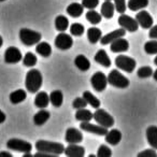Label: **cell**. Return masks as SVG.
Segmentation results:
<instances>
[{
	"mask_svg": "<svg viewBox=\"0 0 157 157\" xmlns=\"http://www.w3.org/2000/svg\"><path fill=\"white\" fill-rule=\"evenodd\" d=\"M43 83V76L38 69H30L26 74L25 78V86L26 90L31 94H36L39 92Z\"/></svg>",
	"mask_w": 157,
	"mask_h": 157,
	"instance_id": "6da1fadb",
	"label": "cell"
},
{
	"mask_svg": "<svg viewBox=\"0 0 157 157\" xmlns=\"http://www.w3.org/2000/svg\"><path fill=\"white\" fill-rule=\"evenodd\" d=\"M36 148H37V151L52 154L54 157L59 156V155H61L65 152V146H63V143L48 141V140H39V141H37L36 142Z\"/></svg>",
	"mask_w": 157,
	"mask_h": 157,
	"instance_id": "7a4b0ae2",
	"label": "cell"
},
{
	"mask_svg": "<svg viewBox=\"0 0 157 157\" xmlns=\"http://www.w3.org/2000/svg\"><path fill=\"white\" fill-rule=\"evenodd\" d=\"M20 40L24 45L33 46L38 44L42 39V35L39 31L33 30L29 28H22L18 33Z\"/></svg>",
	"mask_w": 157,
	"mask_h": 157,
	"instance_id": "3957f363",
	"label": "cell"
},
{
	"mask_svg": "<svg viewBox=\"0 0 157 157\" xmlns=\"http://www.w3.org/2000/svg\"><path fill=\"white\" fill-rule=\"evenodd\" d=\"M108 84L116 88H127L129 86V80L122 74L117 69H113L108 74Z\"/></svg>",
	"mask_w": 157,
	"mask_h": 157,
	"instance_id": "277c9868",
	"label": "cell"
},
{
	"mask_svg": "<svg viewBox=\"0 0 157 157\" xmlns=\"http://www.w3.org/2000/svg\"><path fill=\"white\" fill-rule=\"evenodd\" d=\"M114 63H115V66L118 69L123 70L125 72H128V73H131L137 66L136 59H133L132 57L126 56V55H118L114 60Z\"/></svg>",
	"mask_w": 157,
	"mask_h": 157,
	"instance_id": "5b68a950",
	"label": "cell"
},
{
	"mask_svg": "<svg viewBox=\"0 0 157 157\" xmlns=\"http://www.w3.org/2000/svg\"><path fill=\"white\" fill-rule=\"evenodd\" d=\"M94 120L97 124L105 127V128H111L114 125V118L110 113H108L103 109H96V112L94 113Z\"/></svg>",
	"mask_w": 157,
	"mask_h": 157,
	"instance_id": "8992f818",
	"label": "cell"
},
{
	"mask_svg": "<svg viewBox=\"0 0 157 157\" xmlns=\"http://www.w3.org/2000/svg\"><path fill=\"white\" fill-rule=\"evenodd\" d=\"M7 147L9 150L16 151V152L27 153L33 150V144L30 142L25 141V140H21L17 139V138H12V139L8 140Z\"/></svg>",
	"mask_w": 157,
	"mask_h": 157,
	"instance_id": "52a82bcc",
	"label": "cell"
},
{
	"mask_svg": "<svg viewBox=\"0 0 157 157\" xmlns=\"http://www.w3.org/2000/svg\"><path fill=\"white\" fill-rule=\"evenodd\" d=\"M90 84H92L93 88H94L96 92L101 93L107 88L108 85V78L103 72L97 71L90 78Z\"/></svg>",
	"mask_w": 157,
	"mask_h": 157,
	"instance_id": "ba28073f",
	"label": "cell"
},
{
	"mask_svg": "<svg viewBox=\"0 0 157 157\" xmlns=\"http://www.w3.org/2000/svg\"><path fill=\"white\" fill-rule=\"evenodd\" d=\"M54 44L58 50L67 51L69 48H71L72 45H73V39H72L71 36L66 33L65 31H61L60 33H58L56 36Z\"/></svg>",
	"mask_w": 157,
	"mask_h": 157,
	"instance_id": "9c48e42d",
	"label": "cell"
},
{
	"mask_svg": "<svg viewBox=\"0 0 157 157\" xmlns=\"http://www.w3.org/2000/svg\"><path fill=\"white\" fill-rule=\"evenodd\" d=\"M118 25L125 30L129 31V33H136L139 29V24L136 21V18H132L131 16L127 15V14L122 13L121 16L118 17Z\"/></svg>",
	"mask_w": 157,
	"mask_h": 157,
	"instance_id": "30bf717a",
	"label": "cell"
},
{
	"mask_svg": "<svg viewBox=\"0 0 157 157\" xmlns=\"http://www.w3.org/2000/svg\"><path fill=\"white\" fill-rule=\"evenodd\" d=\"M80 128L83 131H86V132L94 133V135L97 136H102V137H105L108 132V128L99 124H92L90 122H81Z\"/></svg>",
	"mask_w": 157,
	"mask_h": 157,
	"instance_id": "8fae6325",
	"label": "cell"
},
{
	"mask_svg": "<svg viewBox=\"0 0 157 157\" xmlns=\"http://www.w3.org/2000/svg\"><path fill=\"white\" fill-rule=\"evenodd\" d=\"M23 60V55L16 46H9L5 52L6 63H17Z\"/></svg>",
	"mask_w": 157,
	"mask_h": 157,
	"instance_id": "7c38bea8",
	"label": "cell"
},
{
	"mask_svg": "<svg viewBox=\"0 0 157 157\" xmlns=\"http://www.w3.org/2000/svg\"><path fill=\"white\" fill-rule=\"evenodd\" d=\"M136 21L138 22L140 27H142L143 29H150L153 26V17L147 11L145 10H140L137 14H136Z\"/></svg>",
	"mask_w": 157,
	"mask_h": 157,
	"instance_id": "4fadbf2b",
	"label": "cell"
},
{
	"mask_svg": "<svg viewBox=\"0 0 157 157\" xmlns=\"http://www.w3.org/2000/svg\"><path fill=\"white\" fill-rule=\"evenodd\" d=\"M65 140L69 144H78L83 141V133L74 127H70L66 130Z\"/></svg>",
	"mask_w": 157,
	"mask_h": 157,
	"instance_id": "5bb4252c",
	"label": "cell"
},
{
	"mask_svg": "<svg viewBox=\"0 0 157 157\" xmlns=\"http://www.w3.org/2000/svg\"><path fill=\"white\" fill-rule=\"evenodd\" d=\"M125 35H126V30L121 27L120 29H115V30L102 36L100 39V43H101V45H107V44H110L111 42H113L114 40L124 37Z\"/></svg>",
	"mask_w": 157,
	"mask_h": 157,
	"instance_id": "9a60e30c",
	"label": "cell"
},
{
	"mask_svg": "<svg viewBox=\"0 0 157 157\" xmlns=\"http://www.w3.org/2000/svg\"><path fill=\"white\" fill-rule=\"evenodd\" d=\"M110 50L113 53H125L129 50V42L128 40L124 38H118L110 43Z\"/></svg>",
	"mask_w": 157,
	"mask_h": 157,
	"instance_id": "2e32d148",
	"label": "cell"
},
{
	"mask_svg": "<svg viewBox=\"0 0 157 157\" xmlns=\"http://www.w3.org/2000/svg\"><path fill=\"white\" fill-rule=\"evenodd\" d=\"M65 155L69 157H83L85 155V148L78 144H69L65 147Z\"/></svg>",
	"mask_w": 157,
	"mask_h": 157,
	"instance_id": "e0dca14e",
	"label": "cell"
},
{
	"mask_svg": "<svg viewBox=\"0 0 157 157\" xmlns=\"http://www.w3.org/2000/svg\"><path fill=\"white\" fill-rule=\"evenodd\" d=\"M66 12H67L68 15H70L71 17H74V18L80 17L84 12V7L82 3H78V2L70 3L67 7V9H66Z\"/></svg>",
	"mask_w": 157,
	"mask_h": 157,
	"instance_id": "ac0fdd59",
	"label": "cell"
},
{
	"mask_svg": "<svg viewBox=\"0 0 157 157\" xmlns=\"http://www.w3.org/2000/svg\"><path fill=\"white\" fill-rule=\"evenodd\" d=\"M94 60L105 68H109L112 63L109 55L107 54V52H105V50H99L98 52L96 53V55L94 56Z\"/></svg>",
	"mask_w": 157,
	"mask_h": 157,
	"instance_id": "d6986e66",
	"label": "cell"
},
{
	"mask_svg": "<svg viewBox=\"0 0 157 157\" xmlns=\"http://www.w3.org/2000/svg\"><path fill=\"white\" fill-rule=\"evenodd\" d=\"M50 103V95L46 92H38L35 98V105L39 109H44Z\"/></svg>",
	"mask_w": 157,
	"mask_h": 157,
	"instance_id": "ffe728a7",
	"label": "cell"
},
{
	"mask_svg": "<svg viewBox=\"0 0 157 157\" xmlns=\"http://www.w3.org/2000/svg\"><path fill=\"white\" fill-rule=\"evenodd\" d=\"M122 140V132L118 129H111L108 130L105 135V141L111 145H117Z\"/></svg>",
	"mask_w": 157,
	"mask_h": 157,
	"instance_id": "44dd1931",
	"label": "cell"
},
{
	"mask_svg": "<svg viewBox=\"0 0 157 157\" xmlns=\"http://www.w3.org/2000/svg\"><path fill=\"white\" fill-rule=\"evenodd\" d=\"M114 11H115L114 3L112 2V1L105 0V2L102 3V6H101V10H100V13H101V15H102V17L107 18V20H110V18L113 17Z\"/></svg>",
	"mask_w": 157,
	"mask_h": 157,
	"instance_id": "7402d4cb",
	"label": "cell"
},
{
	"mask_svg": "<svg viewBox=\"0 0 157 157\" xmlns=\"http://www.w3.org/2000/svg\"><path fill=\"white\" fill-rule=\"evenodd\" d=\"M74 65L81 71H87L90 68V61L88 60V58L85 55L80 54L74 58Z\"/></svg>",
	"mask_w": 157,
	"mask_h": 157,
	"instance_id": "603a6c76",
	"label": "cell"
},
{
	"mask_svg": "<svg viewBox=\"0 0 157 157\" xmlns=\"http://www.w3.org/2000/svg\"><path fill=\"white\" fill-rule=\"evenodd\" d=\"M146 140L151 147L157 151V126H150L146 129Z\"/></svg>",
	"mask_w": 157,
	"mask_h": 157,
	"instance_id": "cb8c5ba5",
	"label": "cell"
},
{
	"mask_svg": "<svg viewBox=\"0 0 157 157\" xmlns=\"http://www.w3.org/2000/svg\"><path fill=\"white\" fill-rule=\"evenodd\" d=\"M50 112L45 109H41L39 112L33 115V123H35L37 126H41V125L45 124L48 120H50Z\"/></svg>",
	"mask_w": 157,
	"mask_h": 157,
	"instance_id": "d4e9b609",
	"label": "cell"
},
{
	"mask_svg": "<svg viewBox=\"0 0 157 157\" xmlns=\"http://www.w3.org/2000/svg\"><path fill=\"white\" fill-rule=\"evenodd\" d=\"M101 37H102L101 29L97 28V27H90V28L87 29V39L90 43L96 44L97 42L100 41Z\"/></svg>",
	"mask_w": 157,
	"mask_h": 157,
	"instance_id": "484cf974",
	"label": "cell"
},
{
	"mask_svg": "<svg viewBox=\"0 0 157 157\" xmlns=\"http://www.w3.org/2000/svg\"><path fill=\"white\" fill-rule=\"evenodd\" d=\"M36 52L41 55L42 57L46 58V57H50V55L52 54V46L48 42L40 41L38 44H36Z\"/></svg>",
	"mask_w": 157,
	"mask_h": 157,
	"instance_id": "4316f807",
	"label": "cell"
},
{
	"mask_svg": "<svg viewBox=\"0 0 157 157\" xmlns=\"http://www.w3.org/2000/svg\"><path fill=\"white\" fill-rule=\"evenodd\" d=\"M94 118V114L87 110L86 108L83 109H78L75 113V120L80 122H90Z\"/></svg>",
	"mask_w": 157,
	"mask_h": 157,
	"instance_id": "83f0119b",
	"label": "cell"
},
{
	"mask_svg": "<svg viewBox=\"0 0 157 157\" xmlns=\"http://www.w3.org/2000/svg\"><path fill=\"white\" fill-rule=\"evenodd\" d=\"M9 98H10L11 103H13V105H18V103L25 101V99L27 98V94L24 90H16L10 94Z\"/></svg>",
	"mask_w": 157,
	"mask_h": 157,
	"instance_id": "f1b7e54d",
	"label": "cell"
},
{
	"mask_svg": "<svg viewBox=\"0 0 157 157\" xmlns=\"http://www.w3.org/2000/svg\"><path fill=\"white\" fill-rule=\"evenodd\" d=\"M55 28L59 33L67 30L69 28V20H68L67 16L63 15V14L56 16V18H55Z\"/></svg>",
	"mask_w": 157,
	"mask_h": 157,
	"instance_id": "f546056e",
	"label": "cell"
},
{
	"mask_svg": "<svg viewBox=\"0 0 157 157\" xmlns=\"http://www.w3.org/2000/svg\"><path fill=\"white\" fill-rule=\"evenodd\" d=\"M50 102L53 105V107L59 108L61 107L63 102V94L61 93V90H53L50 94Z\"/></svg>",
	"mask_w": 157,
	"mask_h": 157,
	"instance_id": "4dcf8cb0",
	"label": "cell"
},
{
	"mask_svg": "<svg viewBox=\"0 0 157 157\" xmlns=\"http://www.w3.org/2000/svg\"><path fill=\"white\" fill-rule=\"evenodd\" d=\"M148 0H129L127 3V7L131 11H140V10L145 9L148 6Z\"/></svg>",
	"mask_w": 157,
	"mask_h": 157,
	"instance_id": "1f68e13d",
	"label": "cell"
},
{
	"mask_svg": "<svg viewBox=\"0 0 157 157\" xmlns=\"http://www.w3.org/2000/svg\"><path fill=\"white\" fill-rule=\"evenodd\" d=\"M83 97H84V99L87 101L88 105H90V107L94 108V109H98V108L100 107V105H101L100 100H99V99L97 98V97L95 96L92 92H90V90H85V92L83 93Z\"/></svg>",
	"mask_w": 157,
	"mask_h": 157,
	"instance_id": "d6a6232c",
	"label": "cell"
},
{
	"mask_svg": "<svg viewBox=\"0 0 157 157\" xmlns=\"http://www.w3.org/2000/svg\"><path fill=\"white\" fill-rule=\"evenodd\" d=\"M86 20H87L90 24L97 25L101 22V20H102V15H101V13L97 12L95 9L88 10V11L86 12Z\"/></svg>",
	"mask_w": 157,
	"mask_h": 157,
	"instance_id": "836d02e7",
	"label": "cell"
},
{
	"mask_svg": "<svg viewBox=\"0 0 157 157\" xmlns=\"http://www.w3.org/2000/svg\"><path fill=\"white\" fill-rule=\"evenodd\" d=\"M144 52L147 55H157V40L151 39L144 43Z\"/></svg>",
	"mask_w": 157,
	"mask_h": 157,
	"instance_id": "e575fe53",
	"label": "cell"
},
{
	"mask_svg": "<svg viewBox=\"0 0 157 157\" xmlns=\"http://www.w3.org/2000/svg\"><path fill=\"white\" fill-rule=\"evenodd\" d=\"M37 61H38L37 56L31 52H27L26 54H25V56L23 57V63H24V66H26V67H30V68L33 67V66H36Z\"/></svg>",
	"mask_w": 157,
	"mask_h": 157,
	"instance_id": "d590c367",
	"label": "cell"
},
{
	"mask_svg": "<svg viewBox=\"0 0 157 157\" xmlns=\"http://www.w3.org/2000/svg\"><path fill=\"white\" fill-rule=\"evenodd\" d=\"M84 31H85V28L80 23H73L72 25H70V33L74 37H81Z\"/></svg>",
	"mask_w": 157,
	"mask_h": 157,
	"instance_id": "8d00e7d4",
	"label": "cell"
},
{
	"mask_svg": "<svg viewBox=\"0 0 157 157\" xmlns=\"http://www.w3.org/2000/svg\"><path fill=\"white\" fill-rule=\"evenodd\" d=\"M153 72H154V70L152 69V67H150V66H143V67L138 69L137 75L140 78H147L153 75Z\"/></svg>",
	"mask_w": 157,
	"mask_h": 157,
	"instance_id": "74e56055",
	"label": "cell"
},
{
	"mask_svg": "<svg viewBox=\"0 0 157 157\" xmlns=\"http://www.w3.org/2000/svg\"><path fill=\"white\" fill-rule=\"evenodd\" d=\"M97 156L98 157H110V156H112L111 148H110L108 145L101 144V145L98 147V151H97Z\"/></svg>",
	"mask_w": 157,
	"mask_h": 157,
	"instance_id": "f35d334b",
	"label": "cell"
},
{
	"mask_svg": "<svg viewBox=\"0 0 157 157\" xmlns=\"http://www.w3.org/2000/svg\"><path fill=\"white\" fill-rule=\"evenodd\" d=\"M87 101L84 99V97H78V98H75L73 100V102H72V107L74 108L75 110L78 109H83V108H86L87 107Z\"/></svg>",
	"mask_w": 157,
	"mask_h": 157,
	"instance_id": "ab89813d",
	"label": "cell"
},
{
	"mask_svg": "<svg viewBox=\"0 0 157 157\" xmlns=\"http://www.w3.org/2000/svg\"><path fill=\"white\" fill-rule=\"evenodd\" d=\"M114 8H115L116 12H118V13H125V11L127 9L126 0H114Z\"/></svg>",
	"mask_w": 157,
	"mask_h": 157,
	"instance_id": "60d3db41",
	"label": "cell"
},
{
	"mask_svg": "<svg viewBox=\"0 0 157 157\" xmlns=\"http://www.w3.org/2000/svg\"><path fill=\"white\" fill-rule=\"evenodd\" d=\"M82 5H83L84 9L93 10L98 7L99 0H82Z\"/></svg>",
	"mask_w": 157,
	"mask_h": 157,
	"instance_id": "b9f144b4",
	"label": "cell"
},
{
	"mask_svg": "<svg viewBox=\"0 0 157 157\" xmlns=\"http://www.w3.org/2000/svg\"><path fill=\"white\" fill-rule=\"evenodd\" d=\"M138 157H157V152L155 148H147L138 153Z\"/></svg>",
	"mask_w": 157,
	"mask_h": 157,
	"instance_id": "7bdbcfd3",
	"label": "cell"
},
{
	"mask_svg": "<svg viewBox=\"0 0 157 157\" xmlns=\"http://www.w3.org/2000/svg\"><path fill=\"white\" fill-rule=\"evenodd\" d=\"M148 37L151 39H155L157 40V25H154L150 28V31H148Z\"/></svg>",
	"mask_w": 157,
	"mask_h": 157,
	"instance_id": "ee69618b",
	"label": "cell"
},
{
	"mask_svg": "<svg viewBox=\"0 0 157 157\" xmlns=\"http://www.w3.org/2000/svg\"><path fill=\"white\" fill-rule=\"evenodd\" d=\"M6 120H7V116H6L5 112H2L1 110H0V124H2V123L6 122Z\"/></svg>",
	"mask_w": 157,
	"mask_h": 157,
	"instance_id": "f6af8a7d",
	"label": "cell"
},
{
	"mask_svg": "<svg viewBox=\"0 0 157 157\" xmlns=\"http://www.w3.org/2000/svg\"><path fill=\"white\" fill-rule=\"evenodd\" d=\"M12 156H13V155H12L10 152H6V151L0 152V157H12Z\"/></svg>",
	"mask_w": 157,
	"mask_h": 157,
	"instance_id": "bcb514c9",
	"label": "cell"
},
{
	"mask_svg": "<svg viewBox=\"0 0 157 157\" xmlns=\"http://www.w3.org/2000/svg\"><path fill=\"white\" fill-rule=\"evenodd\" d=\"M153 78H154L155 81H157V69L155 70L154 72H153Z\"/></svg>",
	"mask_w": 157,
	"mask_h": 157,
	"instance_id": "7dc6e473",
	"label": "cell"
},
{
	"mask_svg": "<svg viewBox=\"0 0 157 157\" xmlns=\"http://www.w3.org/2000/svg\"><path fill=\"white\" fill-rule=\"evenodd\" d=\"M33 155L30 154L29 152H27V153H24V157H31Z\"/></svg>",
	"mask_w": 157,
	"mask_h": 157,
	"instance_id": "c3c4849f",
	"label": "cell"
},
{
	"mask_svg": "<svg viewBox=\"0 0 157 157\" xmlns=\"http://www.w3.org/2000/svg\"><path fill=\"white\" fill-rule=\"evenodd\" d=\"M2 44H3V38L1 37V36H0V48L2 46Z\"/></svg>",
	"mask_w": 157,
	"mask_h": 157,
	"instance_id": "681fc988",
	"label": "cell"
},
{
	"mask_svg": "<svg viewBox=\"0 0 157 157\" xmlns=\"http://www.w3.org/2000/svg\"><path fill=\"white\" fill-rule=\"evenodd\" d=\"M154 63H155V65L157 66V56L155 57V59H154Z\"/></svg>",
	"mask_w": 157,
	"mask_h": 157,
	"instance_id": "f907efd6",
	"label": "cell"
},
{
	"mask_svg": "<svg viewBox=\"0 0 157 157\" xmlns=\"http://www.w3.org/2000/svg\"><path fill=\"white\" fill-rule=\"evenodd\" d=\"M3 1H6V0H0V2H3Z\"/></svg>",
	"mask_w": 157,
	"mask_h": 157,
	"instance_id": "816d5d0a",
	"label": "cell"
},
{
	"mask_svg": "<svg viewBox=\"0 0 157 157\" xmlns=\"http://www.w3.org/2000/svg\"><path fill=\"white\" fill-rule=\"evenodd\" d=\"M108 1H112V0H108Z\"/></svg>",
	"mask_w": 157,
	"mask_h": 157,
	"instance_id": "f5cc1de1",
	"label": "cell"
}]
</instances>
